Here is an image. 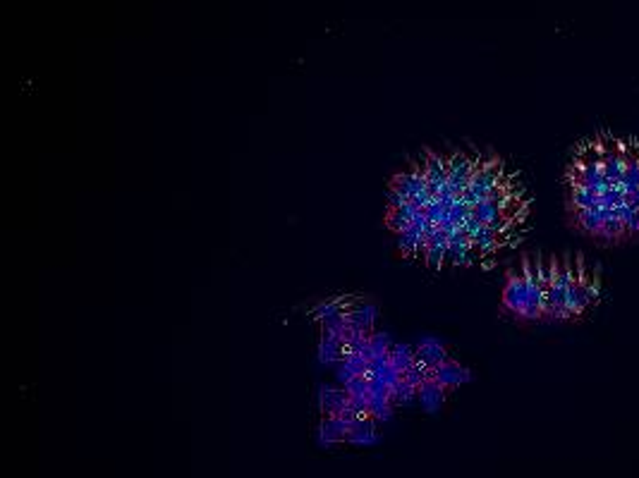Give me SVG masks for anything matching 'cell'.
<instances>
[{"label":"cell","instance_id":"obj_8","mask_svg":"<svg viewBox=\"0 0 639 478\" xmlns=\"http://www.w3.org/2000/svg\"><path fill=\"white\" fill-rule=\"evenodd\" d=\"M415 356L426 369H436V366H441L448 359V347L436 340V337H424V340L417 342Z\"/></svg>","mask_w":639,"mask_h":478},{"label":"cell","instance_id":"obj_10","mask_svg":"<svg viewBox=\"0 0 639 478\" xmlns=\"http://www.w3.org/2000/svg\"><path fill=\"white\" fill-rule=\"evenodd\" d=\"M345 356V345L340 335L321 333L319 340V361L321 364H338Z\"/></svg>","mask_w":639,"mask_h":478},{"label":"cell","instance_id":"obj_17","mask_svg":"<svg viewBox=\"0 0 639 478\" xmlns=\"http://www.w3.org/2000/svg\"><path fill=\"white\" fill-rule=\"evenodd\" d=\"M601 168H603V175H606V177L611 180L613 184H620L622 177H625L627 163H625V158H622V155H603Z\"/></svg>","mask_w":639,"mask_h":478},{"label":"cell","instance_id":"obj_23","mask_svg":"<svg viewBox=\"0 0 639 478\" xmlns=\"http://www.w3.org/2000/svg\"><path fill=\"white\" fill-rule=\"evenodd\" d=\"M402 378H405L407 382H412L415 387H419L421 382L424 380H429V378H434V369H426L421 361H415V364L410 366V369L402 373Z\"/></svg>","mask_w":639,"mask_h":478},{"label":"cell","instance_id":"obj_9","mask_svg":"<svg viewBox=\"0 0 639 478\" xmlns=\"http://www.w3.org/2000/svg\"><path fill=\"white\" fill-rule=\"evenodd\" d=\"M388 187L397 189L400 194H405L407 199H415L419 191L426 189V177H421V175H417L415 170H405V173H397L390 177V184Z\"/></svg>","mask_w":639,"mask_h":478},{"label":"cell","instance_id":"obj_19","mask_svg":"<svg viewBox=\"0 0 639 478\" xmlns=\"http://www.w3.org/2000/svg\"><path fill=\"white\" fill-rule=\"evenodd\" d=\"M395 404L390 402V397H374L369 395V416L376 421H390L393 419Z\"/></svg>","mask_w":639,"mask_h":478},{"label":"cell","instance_id":"obj_16","mask_svg":"<svg viewBox=\"0 0 639 478\" xmlns=\"http://www.w3.org/2000/svg\"><path fill=\"white\" fill-rule=\"evenodd\" d=\"M501 213H503V201H498V199H481L479 204L472 208V215L479 218L484 225H489L491 220H496Z\"/></svg>","mask_w":639,"mask_h":478},{"label":"cell","instance_id":"obj_14","mask_svg":"<svg viewBox=\"0 0 639 478\" xmlns=\"http://www.w3.org/2000/svg\"><path fill=\"white\" fill-rule=\"evenodd\" d=\"M625 237H627L625 223H622L618 215H608V218L603 220V228H601V235H598V239L606 241V244H616V241H622Z\"/></svg>","mask_w":639,"mask_h":478},{"label":"cell","instance_id":"obj_2","mask_svg":"<svg viewBox=\"0 0 639 478\" xmlns=\"http://www.w3.org/2000/svg\"><path fill=\"white\" fill-rule=\"evenodd\" d=\"M350 421L343 419L340 414L333 416H324L319 424V445L331 450L335 445H343L347 440V433H350Z\"/></svg>","mask_w":639,"mask_h":478},{"label":"cell","instance_id":"obj_5","mask_svg":"<svg viewBox=\"0 0 639 478\" xmlns=\"http://www.w3.org/2000/svg\"><path fill=\"white\" fill-rule=\"evenodd\" d=\"M434 380H439L441 385H446L448 390H452V387H460V385H465V382H470L472 371L467 369V366L457 364V361L446 359L441 366H436L434 369Z\"/></svg>","mask_w":639,"mask_h":478},{"label":"cell","instance_id":"obj_4","mask_svg":"<svg viewBox=\"0 0 639 478\" xmlns=\"http://www.w3.org/2000/svg\"><path fill=\"white\" fill-rule=\"evenodd\" d=\"M379 421L371 419V416H359L355 424L350 426V433H347L345 445H355V447H371L381 440L379 433Z\"/></svg>","mask_w":639,"mask_h":478},{"label":"cell","instance_id":"obj_18","mask_svg":"<svg viewBox=\"0 0 639 478\" xmlns=\"http://www.w3.org/2000/svg\"><path fill=\"white\" fill-rule=\"evenodd\" d=\"M417 395H419V387H415L412 382L400 378V382L390 390V402H393L395 406H407L417 400Z\"/></svg>","mask_w":639,"mask_h":478},{"label":"cell","instance_id":"obj_12","mask_svg":"<svg viewBox=\"0 0 639 478\" xmlns=\"http://www.w3.org/2000/svg\"><path fill=\"white\" fill-rule=\"evenodd\" d=\"M472 246H474V251L479 254V259H484V256H491L493 251L498 249V232L496 230H491L489 225H481L479 230H476L474 235H472Z\"/></svg>","mask_w":639,"mask_h":478},{"label":"cell","instance_id":"obj_6","mask_svg":"<svg viewBox=\"0 0 639 478\" xmlns=\"http://www.w3.org/2000/svg\"><path fill=\"white\" fill-rule=\"evenodd\" d=\"M446 395H448V387L441 385L439 380L429 378L419 385L417 402H419L421 409H424L426 414H436V411H441V406L446 404Z\"/></svg>","mask_w":639,"mask_h":478},{"label":"cell","instance_id":"obj_11","mask_svg":"<svg viewBox=\"0 0 639 478\" xmlns=\"http://www.w3.org/2000/svg\"><path fill=\"white\" fill-rule=\"evenodd\" d=\"M601 199L591 187H567V208H596Z\"/></svg>","mask_w":639,"mask_h":478},{"label":"cell","instance_id":"obj_28","mask_svg":"<svg viewBox=\"0 0 639 478\" xmlns=\"http://www.w3.org/2000/svg\"><path fill=\"white\" fill-rule=\"evenodd\" d=\"M350 378H355V373H352L350 366H347L345 361L340 359L338 364H335V380H338V385H345V382L350 380Z\"/></svg>","mask_w":639,"mask_h":478},{"label":"cell","instance_id":"obj_25","mask_svg":"<svg viewBox=\"0 0 639 478\" xmlns=\"http://www.w3.org/2000/svg\"><path fill=\"white\" fill-rule=\"evenodd\" d=\"M598 144H601V149H603V155H622V149H625V142L613 137L611 132L598 134Z\"/></svg>","mask_w":639,"mask_h":478},{"label":"cell","instance_id":"obj_7","mask_svg":"<svg viewBox=\"0 0 639 478\" xmlns=\"http://www.w3.org/2000/svg\"><path fill=\"white\" fill-rule=\"evenodd\" d=\"M350 402V395L343 385L340 387H331V385H319V411L321 416H333L340 414V411L347 406Z\"/></svg>","mask_w":639,"mask_h":478},{"label":"cell","instance_id":"obj_27","mask_svg":"<svg viewBox=\"0 0 639 478\" xmlns=\"http://www.w3.org/2000/svg\"><path fill=\"white\" fill-rule=\"evenodd\" d=\"M347 406H350L357 416H369V397H350Z\"/></svg>","mask_w":639,"mask_h":478},{"label":"cell","instance_id":"obj_15","mask_svg":"<svg viewBox=\"0 0 639 478\" xmlns=\"http://www.w3.org/2000/svg\"><path fill=\"white\" fill-rule=\"evenodd\" d=\"M415 361H417L415 347L405 345V342H397V345L390 347V364H393L395 369L400 371V373H405V371L410 369Z\"/></svg>","mask_w":639,"mask_h":478},{"label":"cell","instance_id":"obj_20","mask_svg":"<svg viewBox=\"0 0 639 478\" xmlns=\"http://www.w3.org/2000/svg\"><path fill=\"white\" fill-rule=\"evenodd\" d=\"M450 239V237H448ZM448 239L443 241H434V244H429V251H426V268L431 270V273H439L441 265L446 263V256H448Z\"/></svg>","mask_w":639,"mask_h":478},{"label":"cell","instance_id":"obj_24","mask_svg":"<svg viewBox=\"0 0 639 478\" xmlns=\"http://www.w3.org/2000/svg\"><path fill=\"white\" fill-rule=\"evenodd\" d=\"M343 361L347 366H350V371L355 376H366L369 373V359H366L364 354H359V351H345Z\"/></svg>","mask_w":639,"mask_h":478},{"label":"cell","instance_id":"obj_3","mask_svg":"<svg viewBox=\"0 0 639 478\" xmlns=\"http://www.w3.org/2000/svg\"><path fill=\"white\" fill-rule=\"evenodd\" d=\"M570 218H572V225H575L582 235L598 239L603 220H606V213H603L601 206H596V208H570Z\"/></svg>","mask_w":639,"mask_h":478},{"label":"cell","instance_id":"obj_26","mask_svg":"<svg viewBox=\"0 0 639 478\" xmlns=\"http://www.w3.org/2000/svg\"><path fill=\"white\" fill-rule=\"evenodd\" d=\"M345 390L350 397H369V378L366 376H355L345 382Z\"/></svg>","mask_w":639,"mask_h":478},{"label":"cell","instance_id":"obj_13","mask_svg":"<svg viewBox=\"0 0 639 478\" xmlns=\"http://www.w3.org/2000/svg\"><path fill=\"white\" fill-rule=\"evenodd\" d=\"M419 239H421V230L417 228V225H410L407 230H402V232L395 235L397 249H400L402 256H407V259H417V246H419Z\"/></svg>","mask_w":639,"mask_h":478},{"label":"cell","instance_id":"obj_22","mask_svg":"<svg viewBox=\"0 0 639 478\" xmlns=\"http://www.w3.org/2000/svg\"><path fill=\"white\" fill-rule=\"evenodd\" d=\"M386 225H388L390 232H402V230H407L412 225V215L407 213L402 206H397V208H388V213H386Z\"/></svg>","mask_w":639,"mask_h":478},{"label":"cell","instance_id":"obj_29","mask_svg":"<svg viewBox=\"0 0 639 478\" xmlns=\"http://www.w3.org/2000/svg\"><path fill=\"white\" fill-rule=\"evenodd\" d=\"M407 196L405 194H400L397 189H393V187H388V206L390 208H397V206H402V204H407Z\"/></svg>","mask_w":639,"mask_h":478},{"label":"cell","instance_id":"obj_1","mask_svg":"<svg viewBox=\"0 0 639 478\" xmlns=\"http://www.w3.org/2000/svg\"><path fill=\"white\" fill-rule=\"evenodd\" d=\"M527 304H530V290H527L525 268L507 270V283L503 287V309L515 316V318L525 321Z\"/></svg>","mask_w":639,"mask_h":478},{"label":"cell","instance_id":"obj_21","mask_svg":"<svg viewBox=\"0 0 639 478\" xmlns=\"http://www.w3.org/2000/svg\"><path fill=\"white\" fill-rule=\"evenodd\" d=\"M347 309H350V306H347L343 299L324 301V304H316L314 309H311V318H314L316 323H321V321L333 318V316L343 314V311H347Z\"/></svg>","mask_w":639,"mask_h":478}]
</instances>
